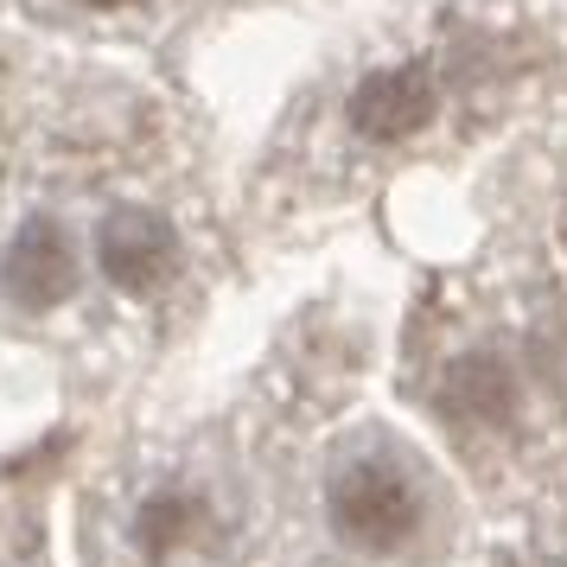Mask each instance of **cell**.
<instances>
[{
	"label": "cell",
	"mask_w": 567,
	"mask_h": 567,
	"mask_svg": "<svg viewBox=\"0 0 567 567\" xmlns=\"http://www.w3.org/2000/svg\"><path fill=\"white\" fill-rule=\"evenodd\" d=\"M319 504H326L332 542L351 561H409L427 542V523H434V497H427L421 465L377 434L351 440L326 465Z\"/></svg>",
	"instance_id": "cell-1"
},
{
	"label": "cell",
	"mask_w": 567,
	"mask_h": 567,
	"mask_svg": "<svg viewBox=\"0 0 567 567\" xmlns=\"http://www.w3.org/2000/svg\"><path fill=\"white\" fill-rule=\"evenodd\" d=\"M103 536L115 567H217L230 548V504L217 478L159 465L115 497Z\"/></svg>",
	"instance_id": "cell-2"
},
{
	"label": "cell",
	"mask_w": 567,
	"mask_h": 567,
	"mask_svg": "<svg viewBox=\"0 0 567 567\" xmlns=\"http://www.w3.org/2000/svg\"><path fill=\"white\" fill-rule=\"evenodd\" d=\"M440 115V71L427 58H395V64H370L351 90H344V128L363 147H395L414 141Z\"/></svg>",
	"instance_id": "cell-3"
},
{
	"label": "cell",
	"mask_w": 567,
	"mask_h": 567,
	"mask_svg": "<svg viewBox=\"0 0 567 567\" xmlns=\"http://www.w3.org/2000/svg\"><path fill=\"white\" fill-rule=\"evenodd\" d=\"M96 268H103L122 293H159V287L179 281L185 236L166 210L115 205L103 224H96Z\"/></svg>",
	"instance_id": "cell-4"
},
{
	"label": "cell",
	"mask_w": 567,
	"mask_h": 567,
	"mask_svg": "<svg viewBox=\"0 0 567 567\" xmlns=\"http://www.w3.org/2000/svg\"><path fill=\"white\" fill-rule=\"evenodd\" d=\"M83 281V249L71 224L58 217H27L13 243L0 249V293L13 300L20 312H52L64 307Z\"/></svg>",
	"instance_id": "cell-5"
},
{
	"label": "cell",
	"mask_w": 567,
	"mask_h": 567,
	"mask_svg": "<svg viewBox=\"0 0 567 567\" xmlns=\"http://www.w3.org/2000/svg\"><path fill=\"white\" fill-rule=\"evenodd\" d=\"M516 402H523V383H516L511 358H497V351H465V358H453L446 377H440V389H434V409L460 434H497V427H511Z\"/></svg>",
	"instance_id": "cell-6"
},
{
	"label": "cell",
	"mask_w": 567,
	"mask_h": 567,
	"mask_svg": "<svg viewBox=\"0 0 567 567\" xmlns=\"http://www.w3.org/2000/svg\"><path fill=\"white\" fill-rule=\"evenodd\" d=\"M78 13H90V20H128V13H147L154 0H71Z\"/></svg>",
	"instance_id": "cell-7"
}]
</instances>
